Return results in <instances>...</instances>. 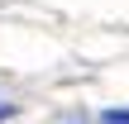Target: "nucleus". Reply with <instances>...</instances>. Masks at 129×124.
<instances>
[{
  "label": "nucleus",
  "mask_w": 129,
  "mask_h": 124,
  "mask_svg": "<svg viewBox=\"0 0 129 124\" xmlns=\"http://www.w3.org/2000/svg\"><path fill=\"white\" fill-rule=\"evenodd\" d=\"M101 124H129V110H105Z\"/></svg>",
  "instance_id": "obj_1"
},
{
  "label": "nucleus",
  "mask_w": 129,
  "mask_h": 124,
  "mask_svg": "<svg viewBox=\"0 0 129 124\" xmlns=\"http://www.w3.org/2000/svg\"><path fill=\"white\" fill-rule=\"evenodd\" d=\"M10 115H14V105H5V100H0V119H10Z\"/></svg>",
  "instance_id": "obj_2"
}]
</instances>
